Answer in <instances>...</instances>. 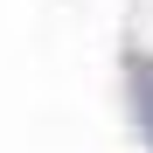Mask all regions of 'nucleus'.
I'll list each match as a JSON object with an SVG mask.
<instances>
[{
	"mask_svg": "<svg viewBox=\"0 0 153 153\" xmlns=\"http://www.w3.org/2000/svg\"><path fill=\"white\" fill-rule=\"evenodd\" d=\"M132 118H139V139L153 146V56L132 63Z\"/></svg>",
	"mask_w": 153,
	"mask_h": 153,
	"instance_id": "nucleus-1",
	"label": "nucleus"
}]
</instances>
